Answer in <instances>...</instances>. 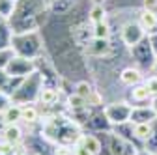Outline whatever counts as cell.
Listing matches in <instances>:
<instances>
[{
  "instance_id": "obj_5",
  "label": "cell",
  "mask_w": 157,
  "mask_h": 155,
  "mask_svg": "<svg viewBox=\"0 0 157 155\" xmlns=\"http://www.w3.org/2000/svg\"><path fill=\"white\" fill-rule=\"evenodd\" d=\"M103 112L107 116V120L110 122L112 127L122 125L131 122V112H133V105L124 99V101H110L107 105H103Z\"/></svg>"
},
{
  "instance_id": "obj_17",
  "label": "cell",
  "mask_w": 157,
  "mask_h": 155,
  "mask_svg": "<svg viewBox=\"0 0 157 155\" xmlns=\"http://www.w3.org/2000/svg\"><path fill=\"white\" fill-rule=\"evenodd\" d=\"M39 120V108L30 103V105H21V122L25 123H36Z\"/></svg>"
},
{
  "instance_id": "obj_25",
  "label": "cell",
  "mask_w": 157,
  "mask_h": 155,
  "mask_svg": "<svg viewBox=\"0 0 157 155\" xmlns=\"http://www.w3.org/2000/svg\"><path fill=\"white\" fill-rule=\"evenodd\" d=\"M144 84L148 86V90H150V93H151V97L155 99V97H157V75L151 73L150 77H146V79H144Z\"/></svg>"
},
{
  "instance_id": "obj_22",
  "label": "cell",
  "mask_w": 157,
  "mask_h": 155,
  "mask_svg": "<svg viewBox=\"0 0 157 155\" xmlns=\"http://www.w3.org/2000/svg\"><path fill=\"white\" fill-rule=\"evenodd\" d=\"M2 116H4L6 123H19V122H21V105L11 103V105L4 110Z\"/></svg>"
},
{
  "instance_id": "obj_36",
  "label": "cell",
  "mask_w": 157,
  "mask_h": 155,
  "mask_svg": "<svg viewBox=\"0 0 157 155\" xmlns=\"http://www.w3.org/2000/svg\"><path fill=\"white\" fill-rule=\"evenodd\" d=\"M0 153H2V142H0Z\"/></svg>"
},
{
  "instance_id": "obj_34",
  "label": "cell",
  "mask_w": 157,
  "mask_h": 155,
  "mask_svg": "<svg viewBox=\"0 0 157 155\" xmlns=\"http://www.w3.org/2000/svg\"><path fill=\"white\" fill-rule=\"evenodd\" d=\"M151 105H153V108H155V110H157V97H155V99H153V101H151Z\"/></svg>"
},
{
  "instance_id": "obj_19",
  "label": "cell",
  "mask_w": 157,
  "mask_h": 155,
  "mask_svg": "<svg viewBox=\"0 0 157 155\" xmlns=\"http://www.w3.org/2000/svg\"><path fill=\"white\" fill-rule=\"evenodd\" d=\"M11 37H13V30H11L10 23L0 21V51L11 47Z\"/></svg>"
},
{
  "instance_id": "obj_28",
  "label": "cell",
  "mask_w": 157,
  "mask_h": 155,
  "mask_svg": "<svg viewBox=\"0 0 157 155\" xmlns=\"http://www.w3.org/2000/svg\"><path fill=\"white\" fill-rule=\"evenodd\" d=\"M73 155H94V153H92L81 140H78V142L73 146Z\"/></svg>"
},
{
  "instance_id": "obj_20",
  "label": "cell",
  "mask_w": 157,
  "mask_h": 155,
  "mask_svg": "<svg viewBox=\"0 0 157 155\" xmlns=\"http://www.w3.org/2000/svg\"><path fill=\"white\" fill-rule=\"evenodd\" d=\"M110 34H112V28H110L109 21H101V23L92 25V36H94V37H99V40H109Z\"/></svg>"
},
{
  "instance_id": "obj_23",
  "label": "cell",
  "mask_w": 157,
  "mask_h": 155,
  "mask_svg": "<svg viewBox=\"0 0 157 155\" xmlns=\"http://www.w3.org/2000/svg\"><path fill=\"white\" fill-rule=\"evenodd\" d=\"M13 9H15L13 0H0V17L4 21H10V17L13 15Z\"/></svg>"
},
{
  "instance_id": "obj_11",
  "label": "cell",
  "mask_w": 157,
  "mask_h": 155,
  "mask_svg": "<svg viewBox=\"0 0 157 155\" xmlns=\"http://www.w3.org/2000/svg\"><path fill=\"white\" fill-rule=\"evenodd\" d=\"M118 79H120V84L125 86V88H131L135 84H139L144 81V75H142V69L136 67V66H125L120 73H118Z\"/></svg>"
},
{
  "instance_id": "obj_6",
  "label": "cell",
  "mask_w": 157,
  "mask_h": 155,
  "mask_svg": "<svg viewBox=\"0 0 157 155\" xmlns=\"http://www.w3.org/2000/svg\"><path fill=\"white\" fill-rule=\"evenodd\" d=\"M129 56H131V60L136 67H140L142 71L148 69L151 71L153 64H155V54H153V49L150 45V40H148V36L144 37V40L140 43H136L135 47L129 49Z\"/></svg>"
},
{
  "instance_id": "obj_9",
  "label": "cell",
  "mask_w": 157,
  "mask_h": 155,
  "mask_svg": "<svg viewBox=\"0 0 157 155\" xmlns=\"http://www.w3.org/2000/svg\"><path fill=\"white\" fill-rule=\"evenodd\" d=\"M127 101H129L133 107H140V105H151L153 97H151V93H150L148 86L144 84V81L129 88V93H127Z\"/></svg>"
},
{
  "instance_id": "obj_8",
  "label": "cell",
  "mask_w": 157,
  "mask_h": 155,
  "mask_svg": "<svg viewBox=\"0 0 157 155\" xmlns=\"http://www.w3.org/2000/svg\"><path fill=\"white\" fill-rule=\"evenodd\" d=\"M34 71H37V60H30V58H23L17 54L11 58V62L6 67V73L11 77H17V79H25Z\"/></svg>"
},
{
  "instance_id": "obj_2",
  "label": "cell",
  "mask_w": 157,
  "mask_h": 155,
  "mask_svg": "<svg viewBox=\"0 0 157 155\" xmlns=\"http://www.w3.org/2000/svg\"><path fill=\"white\" fill-rule=\"evenodd\" d=\"M41 134L54 144L75 146L84 133L81 131V127L75 120H67L64 116H52L41 127Z\"/></svg>"
},
{
  "instance_id": "obj_31",
  "label": "cell",
  "mask_w": 157,
  "mask_h": 155,
  "mask_svg": "<svg viewBox=\"0 0 157 155\" xmlns=\"http://www.w3.org/2000/svg\"><path fill=\"white\" fill-rule=\"evenodd\" d=\"M90 2H92V4H101V6H105L109 0H90Z\"/></svg>"
},
{
  "instance_id": "obj_26",
  "label": "cell",
  "mask_w": 157,
  "mask_h": 155,
  "mask_svg": "<svg viewBox=\"0 0 157 155\" xmlns=\"http://www.w3.org/2000/svg\"><path fill=\"white\" fill-rule=\"evenodd\" d=\"M52 155H73V146L54 144V148H52Z\"/></svg>"
},
{
  "instance_id": "obj_7",
  "label": "cell",
  "mask_w": 157,
  "mask_h": 155,
  "mask_svg": "<svg viewBox=\"0 0 157 155\" xmlns=\"http://www.w3.org/2000/svg\"><path fill=\"white\" fill-rule=\"evenodd\" d=\"M146 36H148V34H146V30L139 25V21H127V23H124L122 28H120V41H122V45L127 47V49L135 47L136 43H140Z\"/></svg>"
},
{
  "instance_id": "obj_38",
  "label": "cell",
  "mask_w": 157,
  "mask_h": 155,
  "mask_svg": "<svg viewBox=\"0 0 157 155\" xmlns=\"http://www.w3.org/2000/svg\"><path fill=\"white\" fill-rule=\"evenodd\" d=\"M13 2H15V4H17V0H13Z\"/></svg>"
},
{
  "instance_id": "obj_24",
  "label": "cell",
  "mask_w": 157,
  "mask_h": 155,
  "mask_svg": "<svg viewBox=\"0 0 157 155\" xmlns=\"http://www.w3.org/2000/svg\"><path fill=\"white\" fill-rule=\"evenodd\" d=\"M13 56H15V52H13L11 47L0 51V71H6V67H8V64L11 62V58H13Z\"/></svg>"
},
{
  "instance_id": "obj_1",
  "label": "cell",
  "mask_w": 157,
  "mask_h": 155,
  "mask_svg": "<svg viewBox=\"0 0 157 155\" xmlns=\"http://www.w3.org/2000/svg\"><path fill=\"white\" fill-rule=\"evenodd\" d=\"M51 15L49 0H17L13 15L10 17V26L13 34L41 30Z\"/></svg>"
},
{
  "instance_id": "obj_4",
  "label": "cell",
  "mask_w": 157,
  "mask_h": 155,
  "mask_svg": "<svg viewBox=\"0 0 157 155\" xmlns=\"http://www.w3.org/2000/svg\"><path fill=\"white\" fill-rule=\"evenodd\" d=\"M45 86V81L39 71H34L32 75L25 77L19 84V88L13 92L11 95V101L17 105H30V103H37L39 99V93H41Z\"/></svg>"
},
{
  "instance_id": "obj_27",
  "label": "cell",
  "mask_w": 157,
  "mask_h": 155,
  "mask_svg": "<svg viewBox=\"0 0 157 155\" xmlns=\"http://www.w3.org/2000/svg\"><path fill=\"white\" fill-rule=\"evenodd\" d=\"M11 103H13V101H11V95H8L6 92L0 90V114H4V110H6Z\"/></svg>"
},
{
  "instance_id": "obj_16",
  "label": "cell",
  "mask_w": 157,
  "mask_h": 155,
  "mask_svg": "<svg viewBox=\"0 0 157 155\" xmlns=\"http://www.w3.org/2000/svg\"><path fill=\"white\" fill-rule=\"evenodd\" d=\"M150 131H151V123H133V138L140 146V149L144 148V144L150 137Z\"/></svg>"
},
{
  "instance_id": "obj_3",
  "label": "cell",
  "mask_w": 157,
  "mask_h": 155,
  "mask_svg": "<svg viewBox=\"0 0 157 155\" xmlns=\"http://www.w3.org/2000/svg\"><path fill=\"white\" fill-rule=\"evenodd\" d=\"M11 49L17 56L37 60L45 52V40L41 30L34 32H23V34H13L11 37Z\"/></svg>"
},
{
  "instance_id": "obj_15",
  "label": "cell",
  "mask_w": 157,
  "mask_h": 155,
  "mask_svg": "<svg viewBox=\"0 0 157 155\" xmlns=\"http://www.w3.org/2000/svg\"><path fill=\"white\" fill-rule=\"evenodd\" d=\"M60 99V92H58L56 86H43L41 93H39V99L37 103L39 105H45V107H54Z\"/></svg>"
},
{
  "instance_id": "obj_39",
  "label": "cell",
  "mask_w": 157,
  "mask_h": 155,
  "mask_svg": "<svg viewBox=\"0 0 157 155\" xmlns=\"http://www.w3.org/2000/svg\"><path fill=\"white\" fill-rule=\"evenodd\" d=\"M155 155H157V153H155Z\"/></svg>"
},
{
  "instance_id": "obj_21",
  "label": "cell",
  "mask_w": 157,
  "mask_h": 155,
  "mask_svg": "<svg viewBox=\"0 0 157 155\" xmlns=\"http://www.w3.org/2000/svg\"><path fill=\"white\" fill-rule=\"evenodd\" d=\"M142 151L151 153V155H155V153H157V120H153V122H151V131H150V137H148V140H146V144H144Z\"/></svg>"
},
{
  "instance_id": "obj_35",
  "label": "cell",
  "mask_w": 157,
  "mask_h": 155,
  "mask_svg": "<svg viewBox=\"0 0 157 155\" xmlns=\"http://www.w3.org/2000/svg\"><path fill=\"white\" fill-rule=\"evenodd\" d=\"M139 155H151V153H146V151H140Z\"/></svg>"
},
{
  "instance_id": "obj_29",
  "label": "cell",
  "mask_w": 157,
  "mask_h": 155,
  "mask_svg": "<svg viewBox=\"0 0 157 155\" xmlns=\"http://www.w3.org/2000/svg\"><path fill=\"white\" fill-rule=\"evenodd\" d=\"M148 40H150V45H151L153 54H155V58H157V30L151 32V34H148Z\"/></svg>"
},
{
  "instance_id": "obj_30",
  "label": "cell",
  "mask_w": 157,
  "mask_h": 155,
  "mask_svg": "<svg viewBox=\"0 0 157 155\" xmlns=\"http://www.w3.org/2000/svg\"><path fill=\"white\" fill-rule=\"evenodd\" d=\"M6 120H4V116L2 114H0V137H2V133H4V129H6Z\"/></svg>"
},
{
  "instance_id": "obj_14",
  "label": "cell",
  "mask_w": 157,
  "mask_h": 155,
  "mask_svg": "<svg viewBox=\"0 0 157 155\" xmlns=\"http://www.w3.org/2000/svg\"><path fill=\"white\" fill-rule=\"evenodd\" d=\"M139 25L146 30V34H151L157 30V11L155 9H148V8H142L139 11Z\"/></svg>"
},
{
  "instance_id": "obj_37",
  "label": "cell",
  "mask_w": 157,
  "mask_h": 155,
  "mask_svg": "<svg viewBox=\"0 0 157 155\" xmlns=\"http://www.w3.org/2000/svg\"><path fill=\"white\" fill-rule=\"evenodd\" d=\"M0 21H4V19H2V17H0Z\"/></svg>"
},
{
  "instance_id": "obj_12",
  "label": "cell",
  "mask_w": 157,
  "mask_h": 155,
  "mask_svg": "<svg viewBox=\"0 0 157 155\" xmlns=\"http://www.w3.org/2000/svg\"><path fill=\"white\" fill-rule=\"evenodd\" d=\"M157 120V110L153 105H140V107H133L131 112V123H151Z\"/></svg>"
},
{
  "instance_id": "obj_18",
  "label": "cell",
  "mask_w": 157,
  "mask_h": 155,
  "mask_svg": "<svg viewBox=\"0 0 157 155\" xmlns=\"http://www.w3.org/2000/svg\"><path fill=\"white\" fill-rule=\"evenodd\" d=\"M88 21H90L92 25L101 23V21H107V6L92 4L90 9H88Z\"/></svg>"
},
{
  "instance_id": "obj_13",
  "label": "cell",
  "mask_w": 157,
  "mask_h": 155,
  "mask_svg": "<svg viewBox=\"0 0 157 155\" xmlns=\"http://www.w3.org/2000/svg\"><path fill=\"white\" fill-rule=\"evenodd\" d=\"M23 138H25V134H23V129H21L19 123H8L6 125V129L2 133V142L17 148L19 144L23 142Z\"/></svg>"
},
{
  "instance_id": "obj_32",
  "label": "cell",
  "mask_w": 157,
  "mask_h": 155,
  "mask_svg": "<svg viewBox=\"0 0 157 155\" xmlns=\"http://www.w3.org/2000/svg\"><path fill=\"white\" fill-rule=\"evenodd\" d=\"M49 2H67V4H75L77 0H49Z\"/></svg>"
},
{
  "instance_id": "obj_10",
  "label": "cell",
  "mask_w": 157,
  "mask_h": 155,
  "mask_svg": "<svg viewBox=\"0 0 157 155\" xmlns=\"http://www.w3.org/2000/svg\"><path fill=\"white\" fill-rule=\"evenodd\" d=\"M86 127H88L92 133H109V131H112V125H110V122L107 120L103 108H101V110L95 108V110L92 112V116H90L88 122H86Z\"/></svg>"
},
{
  "instance_id": "obj_33",
  "label": "cell",
  "mask_w": 157,
  "mask_h": 155,
  "mask_svg": "<svg viewBox=\"0 0 157 155\" xmlns=\"http://www.w3.org/2000/svg\"><path fill=\"white\" fill-rule=\"evenodd\" d=\"M151 73L157 75V58H155V64H153V67H151Z\"/></svg>"
}]
</instances>
